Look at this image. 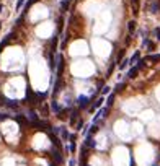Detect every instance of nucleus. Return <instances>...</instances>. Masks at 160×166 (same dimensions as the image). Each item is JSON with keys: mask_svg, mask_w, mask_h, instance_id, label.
<instances>
[{"mask_svg": "<svg viewBox=\"0 0 160 166\" xmlns=\"http://www.w3.org/2000/svg\"><path fill=\"white\" fill-rule=\"evenodd\" d=\"M95 132H98V126H92V129H90V135H93Z\"/></svg>", "mask_w": 160, "mask_h": 166, "instance_id": "22", "label": "nucleus"}, {"mask_svg": "<svg viewBox=\"0 0 160 166\" xmlns=\"http://www.w3.org/2000/svg\"><path fill=\"white\" fill-rule=\"evenodd\" d=\"M61 132H62V137H64V138H69V137H70V134H69L65 129H61Z\"/></svg>", "mask_w": 160, "mask_h": 166, "instance_id": "21", "label": "nucleus"}, {"mask_svg": "<svg viewBox=\"0 0 160 166\" xmlns=\"http://www.w3.org/2000/svg\"><path fill=\"white\" fill-rule=\"evenodd\" d=\"M124 86H126V83H118V85H116V91H121V90H124Z\"/></svg>", "mask_w": 160, "mask_h": 166, "instance_id": "20", "label": "nucleus"}, {"mask_svg": "<svg viewBox=\"0 0 160 166\" xmlns=\"http://www.w3.org/2000/svg\"><path fill=\"white\" fill-rule=\"evenodd\" d=\"M82 127H83V122H82V120H79V122H77V127H75V129H77V130H80V129H82Z\"/></svg>", "mask_w": 160, "mask_h": 166, "instance_id": "27", "label": "nucleus"}, {"mask_svg": "<svg viewBox=\"0 0 160 166\" xmlns=\"http://www.w3.org/2000/svg\"><path fill=\"white\" fill-rule=\"evenodd\" d=\"M88 96H85V95H82V96H79L77 98V104L80 106V108H87L88 106Z\"/></svg>", "mask_w": 160, "mask_h": 166, "instance_id": "2", "label": "nucleus"}, {"mask_svg": "<svg viewBox=\"0 0 160 166\" xmlns=\"http://www.w3.org/2000/svg\"><path fill=\"white\" fill-rule=\"evenodd\" d=\"M61 8H62V12H65V10L69 8V0H64V2L61 3Z\"/></svg>", "mask_w": 160, "mask_h": 166, "instance_id": "17", "label": "nucleus"}, {"mask_svg": "<svg viewBox=\"0 0 160 166\" xmlns=\"http://www.w3.org/2000/svg\"><path fill=\"white\" fill-rule=\"evenodd\" d=\"M62 26H64V18L61 16V18H59V21H57V29L62 31Z\"/></svg>", "mask_w": 160, "mask_h": 166, "instance_id": "19", "label": "nucleus"}, {"mask_svg": "<svg viewBox=\"0 0 160 166\" xmlns=\"http://www.w3.org/2000/svg\"><path fill=\"white\" fill-rule=\"evenodd\" d=\"M131 8H133L134 15H137V13L141 12V3H139V0H131Z\"/></svg>", "mask_w": 160, "mask_h": 166, "instance_id": "3", "label": "nucleus"}, {"mask_svg": "<svg viewBox=\"0 0 160 166\" xmlns=\"http://www.w3.org/2000/svg\"><path fill=\"white\" fill-rule=\"evenodd\" d=\"M154 36L157 37V39H160V28H155L154 29Z\"/></svg>", "mask_w": 160, "mask_h": 166, "instance_id": "24", "label": "nucleus"}, {"mask_svg": "<svg viewBox=\"0 0 160 166\" xmlns=\"http://www.w3.org/2000/svg\"><path fill=\"white\" fill-rule=\"evenodd\" d=\"M15 120H16L18 124H21V126H25V124H28V119H26L25 116H20V114H18V116H15Z\"/></svg>", "mask_w": 160, "mask_h": 166, "instance_id": "7", "label": "nucleus"}, {"mask_svg": "<svg viewBox=\"0 0 160 166\" xmlns=\"http://www.w3.org/2000/svg\"><path fill=\"white\" fill-rule=\"evenodd\" d=\"M159 10H160V3L159 2H152V5H150V12H159Z\"/></svg>", "mask_w": 160, "mask_h": 166, "instance_id": "12", "label": "nucleus"}, {"mask_svg": "<svg viewBox=\"0 0 160 166\" xmlns=\"http://www.w3.org/2000/svg\"><path fill=\"white\" fill-rule=\"evenodd\" d=\"M147 60H154V62H159L160 60V54H154V55H149Z\"/></svg>", "mask_w": 160, "mask_h": 166, "instance_id": "14", "label": "nucleus"}, {"mask_svg": "<svg viewBox=\"0 0 160 166\" xmlns=\"http://www.w3.org/2000/svg\"><path fill=\"white\" fill-rule=\"evenodd\" d=\"M101 103H103V98L96 99V103H95V104H93V108H90V111H93L95 108H100V106H101Z\"/></svg>", "mask_w": 160, "mask_h": 166, "instance_id": "15", "label": "nucleus"}, {"mask_svg": "<svg viewBox=\"0 0 160 166\" xmlns=\"http://www.w3.org/2000/svg\"><path fill=\"white\" fill-rule=\"evenodd\" d=\"M137 72H139L137 68H136V67H133L129 72H127V78H136V77H137Z\"/></svg>", "mask_w": 160, "mask_h": 166, "instance_id": "10", "label": "nucleus"}, {"mask_svg": "<svg viewBox=\"0 0 160 166\" xmlns=\"http://www.w3.org/2000/svg\"><path fill=\"white\" fill-rule=\"evenodd\" d=\"M136 26H137V23H136V20H131V21L127 23V33H129V34H133L134 31H136Z\"/></svg>", "mask_w": 160, "mask_h": 166, "instance_id": "5", "label": "nucleus"}, {"mask_svg": "<svg viewBox=\"0 0 160 166\" xmlns=\"http://www.w3.org/2000/svg\"><path fill=\"white\" fill-rule=\"evenodd\" d=\"M77 119H79V111H77V109H74V111L70 112V122H72V124H75V120H77Z\"/></svg>", "mask_w": 160, "mask_h": 166, "instance_id": "9", "label": "nucleus"}, {"mask_svg": "<svg viewBox=\"0 0 160 166\" xmlns=\"http://www.w3.org/2000/svg\"><path fill=\"white\" fill-rule=\"evenodd\" d=\"M103 95H108V93H110V86H106V88H103Z\"/></svg>", "mask_w": 160, "mask_h": 166, "instance_id": "29", "label": "nucleus"}, {"mask_svg": "<svg viewBox=\"0 0 160 166\" xmlns=\"http://www.w3.org/2000/svg\"><path fill=\"white\" fill-rule=\"evenodd\" d=\"M28 119L31 120V124L38 122V114L34 112V111H30V112H28Z\"/></svg>", "mask_w": 160, "mask_h": 166, "instance_id": "6", "label": "nucleus"}, {"mask_svg": "<svg viewBox=\"0 0 160 166\" xmlns=\"http://www.w3.org/2000/svg\"><path fill=\"white\" fill-rule=\"evenodd\" d=\"M82 166H90V165H87V163H85V161H83V165H82Z\"/></svg>", "mask_w": 160, "mask_h": 166, "instance_id": "31", "label": "nucleus"}, {"mask_svg": "<svg viewBox=\"0 0 160 166\" xmlns=\"http://www.w3.org/2000/svg\"><path fill=\"white\" fill-rule=\"evenodd\" d=\"M136 60H139V52H136V54L133 55V59H131V60H129V62H131V64H134V62H136Z\"/></svg>", "mask_w": 160, "mask_h": 166, "instance_id": "23", "label": "nucleus"}, {"mask_svg": "<svg viewBox=\"0 0 160 166\" xmlns=\"http://www.w3.org/2000/svg\"><path fill=\"white\" fill-rule=\"evenodd\" d=\"M26 99H28V103H36V93H34L30 86L26 88Z\"/></svg>", "mask_w": 160, "mask_h": 166, "instance_id": "1", "label": "nucleus"}, {"mask_svg": "<svg viewBox=\"0 0 160 166\" xmlns=\"http://www.w3.org/2000/svg\"><path fill=\"white\" fill-rule=\"evenodd\" d=\"M36 2H38V0H28L26 5H25V12H28V8H30V7L33 5V3H36Z\"/></svg>", "mask_w": 160, "mask_h": 166, "instance_id": "18", "label": "nucleus"}, {"mask_svg": "<svg viewBox=\"0 0 160 166\" xmlns=\"http://www.w3.org/2000/svg\"><path fill=\"white\" fill-rule=\"evenodd\" d=\"M51 108H53L54 112H61V108H59L57 101H53V103H51Z\"/></svg>", "mask_w": 160, "mask_h": 166, "instance_id": "13", "label": "nucleus"}, {"mask_svg": "<svg viewBox=\"0 0 160 166\" xmlns=\"http://www.w3.org/2000/svg\"><path fill=\"white\" fill-rule=\"evenodd\" d=\"M144 65H145V59H139V64H137V67H136V68H137V70H141Z\"/></svg>", "mask_w": 160, "mask_h": 166, "instance_id": "16", "label": "nucleus"}, {"mask_svg": "<svg viewBox=\"0 0 160 166\" xmlns=\"http://www.w3.org/2000/svg\"><path fill=\"white\" fill-rule=\"evenodd\" d=\"M23 3H25V0H18V3H16V10H18V8H20V7H21V5H23Z\"/></svg>", "mask_w": 160, "mask_h": 166, "instance_id": "28", "label": "nucleus"}, {"mask_svg": "<svg viewBox=\"0 0 160 166\" xmlns=\"http://www.w3.org/2000/svg\"><path fill=\"white\" fill-rule=\"evenodd\" d=\"M127 64H129V60H123V64H121V65H119V70H123V68H124V67H126V65H127Z\"/></svg>", "mask_w": 160, "mask_h": 166, "instance_id": "26", "label": "nucleus"}, {"mask_svg": "<svg viewBox=\"0 0 160 166\" xmlns=\"http://www.w3.org/2000/svg\"><path fill=\"white\" fill-rule=\"evenodd\" d=\"M95 145H96V142H95V138H93L92 135L88 134V137H87V140H85V147H90V148H95Z\"/></svg>", "mask_w": 160, "mask_h": 166, "instance_id": "4", "label": "nucleus"}, {"mask_svg": "<svg viewBox=\"0 0 160 166\" xmlns=\"http://www.w3.org/2000/svg\"><path fill=\"white\" fill-rule=\"evenodd\" d=\"M54 160H56V163H62V155H61L59 150L54 151Z\"/></svg>", "mask_w": 160, "mask_h": 166, "instance_id": "11", "label": "nucleus"}, {"mask_svg": "<svg viewBox=\"0 0 160 166\" xmlns=\"http://www.w3.org/2000/svg\"><path fill=\"white\" fill-rule=\"evenodd\" d=\"M113 101H114V95H110V96H108V106L113 104Z\"/></svg>", "mask_w": 160, "mask_h": 166, "instance_id": "25", "label": "nucleus"}, {"mask_svg": "<svg viewBox=\"0 0 160 166\" xmlns=\"http://www.w3.org/2000/svg\"><path fill=\"white\" fill-rule=\"evenodd\" d=\"M62 70H64V57H59V68H57V77H61Z\"/></svg>", "mask_w": 160, "mask_h": 166, "instance_id": "8", "label": "nucleus"}, {"mask_svg": "<svg viewBox=\"0 0 160 166\" xmlns=\"http://www.w3.org/2000/svg\"><path fill=\"white\" fill-rule=\"evenodd\" d=\"M123 55H124V49H123V51H121V52H119V54H118V60H121V59H123Z\"/></svg>", "mask_w": 160, "mask_h": 166, "instance_id": "30", "label": "nucleus"}]
</instances>
